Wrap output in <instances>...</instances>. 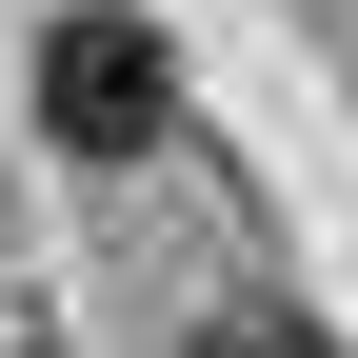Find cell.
<instances>
[{"label":"cell","mask_w":358,"mask_h":358,"mask_svg":"<svg viewBox=\"0 0 358 358\" xmlns=\"http://www.w3.org/2000/svg\"><path fill=\"white\" fill-rule=\"evenodd\" d=\"M20 120L60 159H159V120H179V40L140 20V0H40V40H20Z\"/></svg>","instance_id":"cell-1"},{"label":"cell","mask_w":358,"mask_h":358,"mask_svg":"<svg viewBox=\"0 0 358 358\" xmlns=\"http://www.w3.org/2000/svg\"><path fill=\"white\" fill-rule=\"evenodd\" d=\"M179 358H338V338H319V319H299V299H219V319H199V338H179Z\"/></svg>","instance_id":"cell-2"}]
</instances>
